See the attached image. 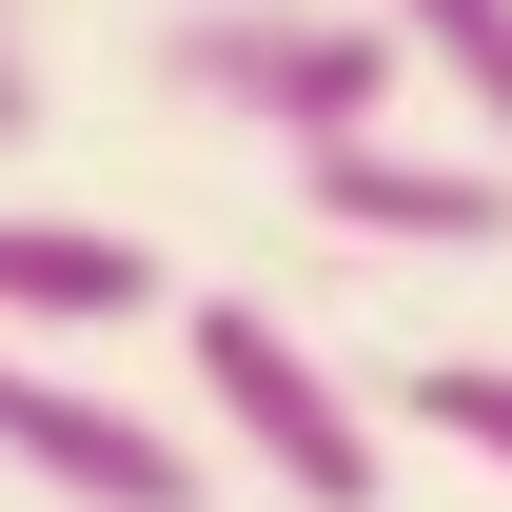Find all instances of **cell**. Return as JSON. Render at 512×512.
Returning a JSON list of instances; mask_svg holds the SVG:
<instances>
[{"instance_id":"obj_2","label":"cell","mask_w":512,"mask_h":512,"mask_svg":"<svg viewBox=\"0 0 512 512\" xmlns=\"http://www.w3.org/2000/svg\"><path fill=\"white\" fill-rule=\"evenodd\" d=\"M178 355H197V414L276 473V512H375L394 493V434H375V394L335 375L296 316H256V296H197L178 316Z\"/></svg>"},{"instance_id":"obj_7","label":"cell","mask_w":512,"mask_h":512,"mask_svg":"<svg viewBox=\"0 0 512 512\" xmlns=\"http://www.w3.org/2000/svg\"><path fill=\"white\" fill-rule=\"evenodd\" d=\"M394 414H414V434H453V453H493V473H512V355H414V375H394Z\"/></svg>"},{"instance_id":"obj_8","label":"cell","mask_w":512,"mask_h":512,"mask_svg":"<svg viewBox=\"0 0 512 512\" xmlns=\"http://www.w3.org/2000/svg\"><path fill=\"white\" fill-rule=\"evenodd\" d=\"M40 119V60H20V0H0V138Z\"/></svg>"},{"instance_id":"obj_3","label":"cell","mask_w":512,"mask_h":512,"mask_svg":"<svg viewBox=\"0 0 512 512\" xmlns=\"http://www.w3.org/2000/svg\"><path fill=\"white\" fill-rule=\"evenodd\" d=\"M0 453H20V473H40L60 512H197V434L119 414L99 375H60V355H20V335H0Z\"/></svg>"},{"instance_id":"obj_5","label":"cell","mask_w":512,"mask_h":512,"mask_svg":"<svg viewBox=\"0 0 512 512\" xmlns=\"http://www.w3.org/2000/svg\"><path fill=\"white\" fill-rule=\"evenodd\" d=\"M158 316V256L119 217H40V197H0V335H119Z\"/></svg>"},{"instance_id":"obj_1","label":"cell","mask_w":512,"mask_h":512,"mask_svg":"<svg viewBox=\"0 0 512 512\" xmlns=\"http://www.w3.org/2000/svg\"><path fill=\"white\" fill-rule=\"evenodd\" d=\"M158 79H178L197 119H256L276 158H316V138H375L394 119L414 40H394L375 0H197L178 40H158Z\"/></svg>"},{"instance_id":"obj_4","label":"cell","mask_w":512,"mask_h":512,"mask_svg":"<svg viewBox=\"0 0 512 512\" xmlns=\"http://www.w3.org/2000/svg\"><path fill=\"white\" fill-rule=\"evenodd\" d=\"M296 197H316L335 237H375V256H512V158H394V138H316V158H296Z\"/></svg>"},{"instance_id":"obj_6","label":"cell","mask_w":512,"mask_h":512,"mask_svg":"<svg viewBox=\"0 0 512 512\" xmlns=\"http://www.w3.org/2000/svg\"><path fill=\"white\" fill-rule=\"evenodd\" d=\"M394 40H414V79H453V119L512 158V0H375Z\"/></svg>"}]
</instances>
